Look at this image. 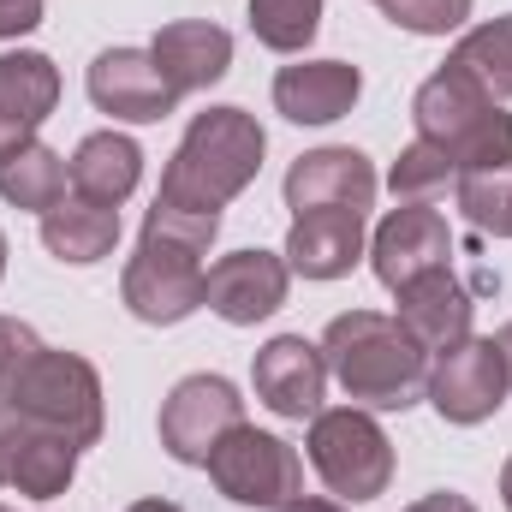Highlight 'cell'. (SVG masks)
Returning <instances> with one entry per match:
<instances>
[{
  "mask_svg": "<svg viewBox=\"0 0 512 512\" xmlns=\"http://www.w3.org/2000/svg\"><path fill=\"white\" fill-rule=\"evenodd\" d=\"M358 96H364V72L352 60H298L280 66L274 78V108L292 126H334L358 108Z\"/></svg>",
  "mask_w": 512,
  "mask_h": 512,
  "instance_id": "cell-16",
  "label": "cell"
},
{
  "mask_svg": "<svg viewBox=\"0 0 512 512\" xmlns=\"http://www.w3.org/2000/svg\"><path fill=\"white\" fill-rule=\"evenodd\" d=\"M411 120H417V137L447 149L453 173H501V167H512V114L471 72H459L453 60L417 84Z\"/></svg>",
  "mask_w": 512,
  "mask_h": 512,
  "instance_id": "cell-4",
  "label": "cell"
},
{
  "mask_svg": "<svg viewBox=\"0 0 512 512\" xmlns=\"http://www.w3.org/2000/svg\"><path fill=\"white\" fill-rule=\"evenodd\" d=\"M203 471L233 507H251V512H286L304 495V459L292 453V441H280L268 429H251V423H239L209 453Z\"/></svg>",
  "mask_w": 512,
  "mask_h": 512,
  "instance_id": "cell-7",
  "label": "cell"
},
{
  "mask_svg": "<svg viewBox=\"0 0 512 512\" xmlns=\"http://www.w3.org/2000/svg\"><path fill=\"white\" fill-rule=\"evenodd\" d=\"M0 197H6L12 209L48 215V209L66 197V161H60L48 143H24L18 155L0 161Z\"/></svg>",
  "mask_w": 512,
  "mask_h": 512,
  "instance_id": "cell-23",
  "label": "cell"
},
{
  "mask_svg": "<svg viewBox=\"0 0 512 512\" xmlns=\"http://www.w3.org/2000/svg\"><path fill=\"white\" fill-rule=\"evenodd\" d=\"M215 233H221L215 215H185L167 203H155L143 215V239L120 274V298L137 322L173 328L191 310H203V280H209L203 251L215 245Z\"/></svg>",
  "mask_w": 512,
  "mask_h": 512,
  "instance_id": "cell-1",
  "label": "cell"
},
{
  "mask_svg": "<svg viewBox=\"0 0 512 512\" xmlns=\"http://www.w3.org/2000/svg\"><path fill=\"white\" fill-rule=\"evenodd\" d=\"M66 179H72V197L120 209L131 191H137V179H143V149L131 143L126 131H90V137L72 149Z\"/></svg>",
  "mask_w": 512,
  "mask_h": 512,
  "instance_id": "cell-20",
  "label": "cell"
},
{
  "mask_svg": "<svg viewBox=\"0 0 512 512\" xmlns=\"http://www.w3.org/2000/svg\"><path fill=\"white\" fill-rule=\"evenodd\" d=\"M42 245H48V256L72 262V268H90V262L114 256V245H120V209L84 203V197H60L42 215Z\"/></svg>",
  "mask_w": 512,
  "mask_h": 512,
  "instance_id": "cell-21",
  "label": "cell"
},
{
  "mask_svg": "<svg viewBox=\"0 0 512 512\" xmlns=\"http://www.w3.org/2000/svg\"><path fill=\"white\" fill-rule=\"evenodd\" d=\"M126 512H185L179 501H137V507H126Z\"/></svg>",
  "mask_w": 512,
  "mask_h": 512,
  "instance_id": "cell-33",
  "label": "cell"
},
{
  "mask_svg": "<svg viewBox=\"0 0 512 512\" xmlns=\"http://www.w3.org/2000/svg\"><path fill=\"white\" fill-rule=\"evenodd\" d=\"M447 256H453L447 215L429 209V203H399L376 227V239H370V268H376V280H382L387 292L411 286L429 268H447Z\"/></svg>",
  "mask_w": 512,
  "mask_h": 512,
  "instance_id": "cell-13",
  "label": "cell"
},
{
  "mask_svg": "<svg viewBox=\"0 0 512 512\" xmlns=\"http://www.w3.org/2000/svg\"><path fill=\"white\" fill-rule=\"evenodd\" d=\"M459 209L471 227L495 233V239H512V167L501 173H459Z\"/></svg>",
  "mask_w": 512,
  "mask_h": 512,
  "instance_id": "cell-27",
  "label": "cell"
},
{
  "mask_svg": "<svg viewBox=\"0 0 512 512\" xmlns=\"http://www.w3.org/2000/svg\"><path fill=\"white\" fill-rule=\"evenodd\" d=\"M42 6H48V0H0V42L30 36V30L42 24Z\"/></svg>",
  "mask_w": 512,
  "mask_h": 512,
  "instance_id": "cell-30",
  "label": "cell"
},
{
  "mask_svg": "<svg viewBox=\"0 0 512 512\" xmlns=\"http://www.w3.org/2000/svg\"><path fill=\"white\" fill-rule=\"evenodd\" d=\"M78 453H84V447H72L66 435H54V429H30V435L18 441V453H12V477H6V489H18V495H30V501H54V495L72 489V477H78Z\"/></svg>",
  "mask_w": 512,
  "mask_h": 512,
  "instance_id": "cell-22",
  "label": "cell"
},
{
  "mask_svg": "<svg viewBox=\"0 0 512 512\" xmlns=\"http://www.w3.org/2000/svg\"><path fill=\"white\" fill-rule=\"evenodd\" d=\"M286 286H292L286 256L233 251V256H221V262L209 268V280H203V304H209L221 322H233V328H256V322H268V316L286 304Z\"/></svg>",
  "mask_w": 512,
  "mask_h": 512,
  "instance_id": "cell-14",
  "label": "cell"
},
{
  "mask_svg": "<svg viewBox=\"0 0 512 512\" xmlns=\"http://www.w3.org/2000/svg\"><path fill=\"white\" fill-rule=\"evenodd\" d=\"M447 179H459V173H453L447 149H441V143H429V137L405 143V149H399V161H393V173H387L393 197H405V203H423V197H429V191H441Z\"/></svg>",
  "mask_w": 512,
  "mask_h": 512,
  "instance_id": "cell-28",
  "label": "cell"
},
{
  "mask_svg": "<svg viewBox=\"0 0 512 512\" xmlns=\"http://www.w3.org/2000/svg\"><path fill=\"white\" fill-rule=\"evenodd\" d=\"M286 512H352V507H346V501H316V495H298Z\"/></svg>",
  "mask_w": 512,
  "mask_h": 512,
  "instance_id": "cell-32",
  "label": "cell"
},
{
  "mask_svg": "<svg viewBox=\"0 0 512 512\" xmlns=\"http://www.w3.org/2000/svg\"><path fill=\"white\" fill-rule=\"evenodd\" d=\"M161 78L173 84V96H191V90H209L233 72V36L209 18H179V24H161L155 42H149Z\"/></svg>",
  "mask_w": 512,
  "mask_h": 512,
  "instance_id": "cell-18",
  "label": "cell"
},
{
  "mask_svg": "<svg viewBox=\"0 0 512 512\" xmlns=\"http://www.w3.org/2000/svg\"><path fill=\"white\" fill-rule=\"evenodd\" d=\"M251 30L274 54H304L322 30V0H251Z\"/></svg>",
  "mask_w": 512,
  "mask_h": 512,
  "instance_id": "cell-26",
  "label": "cell"
},
{
  "mask_svg": "<svg viewBox=\"0 0 512 512\" xmlns=\"http://www.w3.org/2000/svg\"><path fill=\"white\" fill-rule=\"evenodd\" d=\"M459 72H471L495 102H507L512 96V12L507 18H489V24H477V30H465L459 36V48L447 54Z\"/></svg>",
  "mask_w": 512,
  "mask_h": 512,
  "instance_id": "cell-24",
  "label": "cell"
},
{
  "mask_svg": "<svg viewBox=\"0 0 512 512\" xmlns=\"http://www.w3.org/2000/svg\"><path fill=\"white\" fill-rule=\"evenodd\" d=\"M393 298H399V328H405L429 358L447 352V346H459V340L471 334L477 298H471V286L453 280V268H429V274H417L411 286H399Z\"/></svg>",
  "mask_w": 512,
  "mask_h": 512,
  "instance_id": "cell-17",
  "label": "cell"
},
{
  "mask_svg": "<svg viewBox=\"0 0 512 512\" xmlns=\"http://www.w3.org/2000/svg\"><path fill=\"white\" fill-rule=\"evenodd\" d=\"M328 376L364 411H411L429 387V352L382 310H346L322 334Z\"/></svg>",
  "mask_w": 512,
  "mask_h": 512,
  "instance_id": "cell-3",
  "label": "cell"
},
{
  "mask_svg": "<svg viewBox=\"0 0 512 512\" xmlns=\"http://www.w3.org/2000/svg\"><path fill=\"white\" fill-rule=\"evenodd\" d=\"M507 387H512V376H507L501 346L465 334L459 346H447V352L429 358V387H423V399H429L447 423L471 429V423H489V417L507 405Z\"/></svg>",
  "mask_w": 512,
  "mask_h": 512,
  "instance_id": "cell-8",
  "label": "cell"
},
{
  "mask_svg": "<svg viewBox=\"0 0 512 512\" xmlns=\"http://www.w3.org/2000/svg\"><path fill=\"white\" fill-rule=\"evenodd\" d=\"M262 155H268V137L256 126V114H245V108H209V114H197L185 126L167 173H161L155 203L221 221V209L262 173Z\"/></svg>",
  "mask_w": 512,
  "mask_h": 512,
  "instance_id": "cell-2",
  "label": "cell"
},
{
  "mask_svg": "<svg viewBox=\"0 0 512 512\" xmlns=\"http://www.w3.org/2000/svg\"><path fill=\"white\" fill-rule=\"evenodd\" d=\"M405 512H477L465 495H453V489H435V495H423V501H411Z\"/></svg>",
  "mask_w": 512,
  "mask_h": 512,
  "instance_id": "cell-31",
  "label": "cell"
},
{
  "mask_svg": "<svg viewBox=\"0 0 512 512\" xmlns=\"http://www.w3.org/2000/svg\"><path fill=\"white\" fill-rule=\"evenodd\" d=\"M36 346H42V334H36L30 322L0 316V489H6V477H12L18 441L30 435V423H24V411H18V399H12V364H24Z\"/></svg>",
  "mask_w": 512,
  "mask_h": 512,
  "instance_id": "cell-25",
  "label": "cell"
},
{
  "mask_svg": "<svg viewBox=\"0 0 512 512\" xmlns=\"http://www.w3.org/2000/svg\"><path fill=\"white\" fill-rule=\"evenodd\" d=\"M280 256L304 280H340L364 256V215L358 209H310V215H292V233H286V251Z\"/></svg>",
  "mask_w": 512,
  "mask_h": 512,
  "instance_id": "cell-19",
  "label": "cell"
},
{
  "mask_svg": "<svg viewBox=\"0 0 512 512\" xmlns=\"http://www.w3.org/2000/svg\"><path fill=\"white\" fill-rule=\"evenodd\" d=\"M84 90H90V102L102 114H114L126 126H155V120H167L179 108V96L161 78V66H155L149 48H108V54H96Z\"/></svg>",
  "mask_w": 512,
  "mask_h": 512,
  "instance_id": "cell-12",
  "label": "cell"
},
{
  "mask_svg": "<svg viewBox=\"0 0 512 512\" xmlns=\"http://www.w3.org/2000/svg\"><path fill=\"white\" fill-rule=\"evenodd\" d=\"M310 465L328 483V495H340L346 507H364L387 495L393 483V441L364 405H340V411H316L310 417Z\"/></svg>",
  "mask_w": 512,
  "mask_h": 512,
  "instance_id": "cell-6",
  "label": "cell"
},
{
  "mask_svg": "<svg viewBox=\"0 0 512 512\" xmlns=\"http://www.w3.org/2000/svg\"><path fill=\"white\" fill-rule=\"evenodd\" d=\"M376 6H382V0H376Z\"/></svg>",
  "mask_w": 512,
  "mask_h": 512,
  "instance_id": "cell-37",
  "label": "cell"
},
{
  "mask_svg": "<svg viewBox=\"0 0 512 512\" xmlns=\"http://www.w3.org/2000/svg\"><path fill=\"white\" fill-rule=\"evenodd\" d=\"M501 507L512 512V459H507V465H501Z\"/></svg>",
  "mask_w": 512,
  "mask_h": 512,
  "instance_id": "cell-35",
  "label": "cell"
},
{
  "mask_svg": "<svg viewBox=\"0 0 512 512\" xmlns=\"http://www.w3.org/2000/svg\"><path fill=\"white\" fill-rule=\"evenodd\" d=\"M382 191L376 179V161L364 149H346V143H328V149H310L286 167V209L292 215H310V209H370Z\"/></svg>",
  "mask_w": 512,
  "mask_h": 512,
  "instance_id": "cell-10",
  "label": "cell"
},
{
  "mask_svg": "<svg viewBox=\"0 0 512 512\" xmlns=\"http://www.w3.org/2000/svg\"><path fill=\"white\" fill-rule=\"evenodd\" d=\"M54 108H60V66L36 48L0 54V161L36 143V131Z\"/></svg>",
  "mask_w": 512,
  "mask_h": 512,
  "instance_id": "cell-15",
  "label": "cell"
},
{
  "mask_svg": "<svg viewBox=\"0 0 512 512\" xmlns=\"http://www.w3.org/2000/svg\"><path fill=\"white\" fill-rule=\"evenodd\" d=\"M0 274H6V233H0Z\"/></svg>",
  "mask_w": 512,
  "mask_h": 512,
  "instance_id": "cell-36",
  "label": "cell"
},
{
  "mask_svg": "<svg viewBox=\"0 0 512 512\" xmlns=\"http://www.w3.org/2000/svg\"><path fill=\"white\" fill-rule=\"evenodd\" d=\"M387 24L411 30V36H453L471 18V0H382Z\"/></svg>",
  "mask_w": 512,
  "mask_h": 512,
  "instance_id": "cell-29",
  "label": "cell"
},
{
  "mask_svg": "<svg viewBox=\"0 0 512 512\" xmlns=\"http://www.w3.org/2000/svg\"><path fill=\"white\" fill-rule=\"evenodd\" d=\"M12 399L30 429H54L72 447L102 441V376L78 352L36 346L24 364H12Z\"/></svg>",
  "mask_w": 512,
  "mask_h": 512,
  "instance_id": "cell-5",
  "label": "cell"
},
{
  "mask_svg": "<svg viewBox=\"0 0 512 512\" xmlns=\"http://www.w3.org/2000/svg\"><path fill=\"white\" fill-rule=\"evenodd\" d=\"M495 346H501V358H507V376H512V322L495 334Z\"/></svg>",
  "mask_w": 512,
  "mask_h": 512,
  "instance_id": "cell-34",
  "label": "cell"
},
{
  "mask_svg": "<svg viewBox=\"0 0 512 512\" xmlns=\"http://www.w3.org/2000/svg\"><path fill=\"white\" fill-rule=\"evenodd\" d=\"M251 382L256 399L286 417V423H310L322 411V393H328V358L322 346H310L304 334H274L262 352L251 358Z\"/></svg>",
  "mask_w": 512,
  "mask_h": 512,
  "instance_id": "cell-11",
  "label": "cell"
},
{
  "mask_svg": "<svg viewBox=\"0 0 512 512\" xmlns=\"http://www.w3.org/2000/svg\"><path fill=\"white\" fill-rule=\"evenodd\" d=\"M0 512H6V507H0Z\"/></svg>",
  "mask_w": 512,
  "mask_h": 512,
  "instance_id": "cell-38",
  "label": "cell"
},
{
  "mask_svg": "<svg viewBox=\"0 0 512 512\" xmlns=\"http://www.w3.org/2000/svg\"><path fill=\"white\" fill-rule=\"evenodd\" d=\"M245 423V399L227 376H185L161 399V447L179 465H209V453Z\"/></svg>",
  "mask_w": 512,
  "mask_h": 512,
  "instance_id": "cell-9",
  "label": "cell"
}]
</instances>
